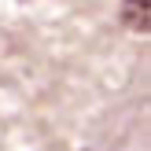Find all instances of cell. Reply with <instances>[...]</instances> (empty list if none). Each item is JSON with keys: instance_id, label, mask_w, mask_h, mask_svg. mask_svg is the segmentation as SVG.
Instances as JSON below:
<instances>
[{"instance_id": "cell-1", "label": "cell", "mask_w": 151, "mask_h": 151, "mask_svg": "<svg viewBox=\"0 0 151 151\" xmlns=\"http://www.w3.org/2000/svg\"><path fill=\"white\" fill-rule=\"evenodd\" d=\"M118 15H122V22H129L133 29H144L147 19H151V7H147V0H125Z\"/></svg>"}]
</instances>
